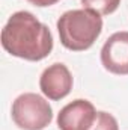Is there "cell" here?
Masks as SVG:
<instances>
[{
  "mask_svg": "<svg viewBox=\"0 0 128 130\" xmlns=\"http://www.w3.org/2000/svg\"><path fill=\"white\" fill-rule=\"evenodd\" d=\"M3 48L20 59L38 62L53 50V35L48 26L41 23L32 12L18 11L9 17L2 29Z\"/></svg>",
  "mask_w": 128,
  "mask_h": 130,
  "instance_id": "6da1fadb",
  "label": "cell"
},
{
  "mask_svg": "<svg viewBox=\"0 0 128 130\" xmlns=\"http://www.w3.org/2000/svg\"><path fill=\"white\" fill-rule=\"evenodd\" d=\"M56 26L65 48L84 52L94 45L102 32V17L92 9H71L59 17Z\"/></svg>",
  "mask_w": 128,
  "mask_h": 130,
  "instance_id": "7a4b0ae2",
  "label": "cell"
},
{
  "mask_svg": "<svg viewBox=\"0 0 128 130\" xmlns=\"http://www.w3.org/2000/svg\"><path fill=\"white\" fill-rule=\"evenodd\" d=\"M12 121L21 130H42L50 126L53 109L44 97L35 92H24L12 103Z\"/></svg>",
  "mask_w": 128,
  "mask_h": 130,
  "instance_id": "3957f363",
  "label": "cell"
},
{
  "mask_svg": "<svg viewBox=\"0 0 128 130\" xmlns=\"http://www.w3.org/2000/svg\"><path fill=\"white\" fill-rule=\"evenodd\" d=\"M101 64L113 74H128V32H116L104 42L101 48Z\"/></svg>",
  "mask_w": 128,
  "mask_h": 130,
  "instance_id": "277c9868",
  "label": "cell"
},
{
  "mask_svg": "<svg viewBox=\"0 0 128 130\" xmlns=\"http://www.w3.org/2000/svg\"><path fill=\"white\" fill-rule=\"evenodd\" d=\"M74 79L65 64H56L47 67L39 77V88L48 100L59 101L65 98L72 89Z\"/></svg>",
  "mask_w": 128,
  "mask_h": 130,
  "instance_id": "5b68a950",
  "label": "cell"
},
{
  "mask_svg": "<svg viewBox=\"0 0 128 130\" xmlns=\"http://www.w3.org/2000/svg\"><path fill=\"white\" fill-rule=\"evenodd\" d=\"M95 117V106L89 100L77 98L60 109L57 115V127L60 130H89Z\"/></svg>",
  "mask_w": 128,
  "mask_h": 130,
  "instance_id": "8992f818",
  "label": "cell"
},
{
  "mask_svg": "<svg viewBox=\"0 0 128 130\" xmlns=\"http://www.w3.org/2000/svg\"><path fill=\"white\" fill-rule=\"evenodd\" d=\"M80 2L84 9H92L99 15H110L121 5V0H80Z\"/></svg>",
  "mask_w": 128,
  "mask_h": 130,
  "instance_id": "52a82bcc",
  "label": "cell"
},
{
  "mask_svg": "<svg viewBox=\"0 0 128 130\" xmlns=\"http://www.w3.org/2000/svg\"><path fill=\"white\" fill-rule=\"evenodd\" d=\"M89 130H119V126H118L116 118L112 113L99 110V112H96L95 121Z\"/></svg>",
  "mask_w": 128,
  "mask_h": 130,
  "instance_id": "ba28073f",
  "label": "cell"
},
{
  "mask_svg": "<svg viewBox=\"0 0 128 130\" xmlns=\"http://www.w3.org/2000/svg\"><path fill=\"white\" fill-rule=\"evenodd\" d=\"M29 3H32L35 6H39V8H45V6H51V5H56L59 0H27Z\"/></svg>",
  "mask_w": 128,
  "mask_h": 130,
  "instance_id": "9c48e42d",
  "label": "cell"
}]
</instances>
